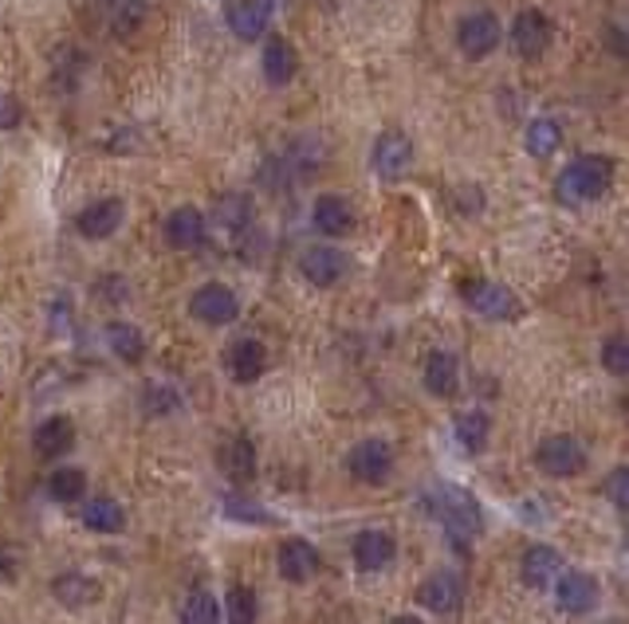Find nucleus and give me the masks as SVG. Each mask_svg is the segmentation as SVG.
Returning a JSON list of instances; mask_svg holds the SVG:
<instances>
[{
    "label": "nucleus",
    "instance_id": "obj_1",
    "mask_svg": "<svg viewBox=\"0 0 629 624\" xmlns=\"http://www.w3.org/2000/svg\"><path fill=\"white\" fill-rule=\"evenodd\" d=\"M425 503H429L433 518H437L445 538H449L457 550H465V546L480 535V507L465 487H457V483H437V487L425 495Z\"/></svg>",
    "mask_w": 629,
    "mask_h": 624
},
{
    "label": "nucleus",
    "instance_id": "obj_18",
    "mask_svg": "<svg viewBox=\"0 0 629 624\" xmlns=\"http://www.w3.org/2000/svg\"><path fill=\"white\" fill-rule=\"evenodd\" d=\"M351 553H354V562H359V570L377 573V570H386V566H394L397 542H394V535H386V530H362V535L354 538Z\"/></svg>",
    "mask_w": 629,
    "mask_h": 624
},
{
    "label": "nucleus",
    "instance_id": "obj_6",
    "mask_svg": "<svg viewBox=\"0 0 629 624\" xmlns=\"http://www.w3.org/2000/svg\"><path fill=\"white\" fill-rule=\"evenodd\" d=\"M535 464L555 480H575L586 472V448L575 437H547L535 448Z\"/></svg>",
    "mask_w": 629,
    "mask_h": 624
},
{
    "label": "nucleus",
    "instance_id": "obj_11",
    "mask_svg": "<svg viewBox=\"0 0 629 624\" xmlns=\"http://www.w3.org/2000/svg\"><path fill=\"white\" fill-rule=\"evenodd\" d=\"M551 585H555L558 609L571 616H583L598 605V581L586 570H558V578L551 581Z\"/></svg>",
    "mask_w": 629,
    "mask_h": 624
},
{
    "label": "nucleus",
    "instance_id": "obj_29",
    "mask_svg": "<svg viewBox=\"0 0 629 624\" xmlns=\"http://www.w3.org/2000/svg\"><path fill=\"white\" fill-rule=\"evenodd\" d=\"M252 205H248V196H236V193H228L221 205H216V224L221 228H228L233 236H244V233H252Z\"/></svg>",
    "mask_w": 629,
    "mask_h": 624
},
{
    "label": "nucleus",
    "instance_id": "obj_5",
    "mask_svg": "<svg viewBox=\"0 0 629 624\" xmlns=\"http://www.w3.org/2000/svg\"><path fill=\"white\" fill-rule=\"evenodd\" d=\"M189 314L205 326H228V322L241 319V299L225 283H201L189 299Z\"/></svg>",
    "mask_w": 629,
    "mask_h": 624
},
{
    "label": "nucleus",
    "instance_id": "obj_7",
    "mask_svg": "<svg viewBox=\"0 0 629 624\" xmlns=\"http://www.w3.org/2000/svg\"><path fill=\"white\" fill-rule=\"evenodd\" d=\"M512 47L520 60L535 63L551 47V17L543 9H520L512 20Z\"/></svg>",
    "mask_w": 629,
    "mask_h": 624
},
{
    "label": "nucleus",
    "instance_id": "obj_23",
    "mask_svg": "<svg viewBox=\"0 0 629 624\" xmlns=\"http://www.w3.org/2000/svg\"><path fill=\"white\" fill-rule=\"evenodd\" d=\"M425 389L433 392V397H452L460 385V362L457 354H449V349H433L429 357H425Z\"/></svg>",
    "mask_w": 629,
    "mask_h": 624
},
{
    "label": "nucleus",
    "instance_id": "obj_2",
    "mask_svg": "<svg viewBox=\"0 0 629 624\" xmlns=\"http://www.w3.org/2000/svg\"><path fill=\"white\" fill-rule=\"evenodd\" d=\"M614 181V158L606 153H583L555 177V196L563 205H590L610 189Z\"/></svg>",
    "mask_w": 629,
    "mask_h": 624
},
{
    "label": "nucleus",
    "instance_id": "obj_12",
    "mask_svg": "<svg viewBox=\"0 0 629 624\" xmlns=\"http://www.w3.org/2000/svg\"><path fill=\"white\" fill-rule=\"evenodd\" d=\"M126 220V205L118 196H99V201H90L79 216H75V228H79L83 240H107L122 228Z\"/></svg>",
    "mask_w": 629,
    "mask_h": 624
},
{
    "label": "nucleus",
    "instance_id": "obj_38",
    "mask_svg": "<svg viewBox=\"0 0 629 624\" xmlns=\"http://www.w3.org/2000/svg\"><path fill=\"white\" fill-rule=\"evenodd\" d=\"M603 491H606V499H610L614 507L626 510V499H629V495H626V491H629V472H626V467H614V472L606 475Z\"/></svg>",
    "mask_w": 629,
    "mask_h": 624
},
{
    "label": "nucleus",
    "instance_id": "obj_28",
    "mask_svg": "<svg viewBox=\"0 0 629 624\" xmlns=\"http://www.w3.org/2000/svg\"><path fill=\"white\" fill-rule=\"evenodd\" d=\"M52 593H55V601H63V605L79 609L99 598V585L90 578H83V573H60V578L52 581Z\"/></svg>",
    "mask_w": 629,
    "mask_h": 624
},
{
    "label": "nucleus",
    "instance_id": "obj_32",
    "mask_svg": "<svg viewBox=\"0 0 629 624\" xmlns=\"http://www.w3.org/2000/svg\"><path fill=\"white\" fill-rule=\"evenodd\" d=\"M221 605H216L213 593L205 589H193L185 601H181V624H221Z\"/></svg>",
    "mask_w": 629,
    "mask_h": 624
},
{
    "label": "nucleus",
    "instance_id": "obj_16",
    "mask_svg": "<svg viewBox=\"0 0 629 624\" xmlns=\"http://www.w3.org/2000/svg\"><path fill=\"white\" fill-rule=\"evenodd\" d=\"M422 605L440 616L457 613V609L465 605V581H460V573H452V570L429 573L422 585Z\"/></svg>",
    "mask_w": 629,
    "mask_h": 624
},
{
    "label": "nucleus",
    "instance_id": "obj_20",
    "mask_svg": "<svg viewBox=\"0 0 629 624\" xmlns=\"http://www.w3.org/2000/svg\"><path fill=\"white\" fill-rule=\"evenodd\" d=\"M558 570H563V558L555 546H531L520 562V581L527 589H547L558 578Z\"/></svg>",
    "mask_w": 629,
    "mask_h": 624
},
{
    "label": "nucleus",
    "instance_id": "obj_27",
    "mask_svg": "<svg viewBox=\"0 0 629 624\" xmlns=\"http://www.w3.org/2000/svg\"><path fill=\"white\" fill-rule=\"evenodd\" d=\"M558 146H563V126H558L555 118H535V122L527 126V135H523V150L535 161L555 158Z\"/></svg>",
    "mask_w": 629,
    "mask_h": 624
},
{
    "label": "nucleus",
    "instance_id": "obj_39",
    "mask_svg": "<svg viewBox=\"0 0 629 624\" xmlns=\"http://www.w3.org/2000/svg\"><path fill=\"white\" fill-rule=\"evenodd\" d=\"M606 47H610L614 55H626V28H621V24L606 28Z\"/></svg>",
    "mask_w": 629,
    "mask_h": 624
},
{
    "label": "nucleus",
    "instance_id": "obj_31",
    "mask_svg": "<svg viewBox=\"0 0 629 624\" xmlns=\"http://www.w3.org/2000/svg\"><path fill=\"white\" fill-rule=\"evenodd\" d=\"M488 429H492V420H488V412H480V409H468L457 417V440L465 444V452H484Z\"/></svg>",
    "mask_w": 629,
    "mask_h": 624
},
{
    "label": "nucleus",
    "instance_id": "obj_33",
    "mask_svg": "<svg viewBox=\"0 0 629 624\" xmlns=\"http://www.w3.org/2000/svg\"><path fill=\"white\" fill-rule=\"evenodd\" d=\"M221 616H225L228 624H256V616H260L256 593H252L248 585H233L225 593V609H221Z\"/></svg>",
    "mask_w": 629,
    "mask_h": 624
},
{
    "label": "nucleus",
    "instance_id": "obj_36",
    "mask_svg": "<svg viewBox=\"0 0 629 624\" xmlns=\"http://www.w3.org/2000/svg\"><path fill=\"white\" fill-rule=\"evenodd\" d=\"M142 0H107V12H110V24H115V32H135L138 20H142Z\"/></svg>",
    "mask_w": 629,
    "mask_h": 624
},
{
    "label": "nucleus",
    "instance_id": "obj_37",
    "mask_svg": "<svg viewBox=\"0 0 629 624\" xmlns=\"http://www.w3.org/2000/svg\"><path fill=\"white\" fill-rule=\"evenodd\" d=\"M24 122V107H20V98L12 90L0 87V130H17Z\"/></svg>",
    "mask_w": 629,
    "mask_h": 624
},
{
    "label": "nucleus",
    "instance_id": "obj_17",
    "mask_svg": "<svg viewBox=\"0 0 629 624\" xmlns=\"http://www.w3.org/2000/svg\"><path fill=\"white\" fill-rule=\"evenodd\" d=\"M311 224L323 236H331V240H339V236H351L354 233V208H351V201H342L339 193H323L311 205Z\"/></svg>",
    "mask_w": 629,
    "mask_h": 624
},
{
    "label": "nucleus",
    "instance_id": "obj_14",
    "mask_svg": "<svg viewBox=\"0 0 629 624\" xmlns=\"http://www.w3.org/2000/svg\"><path fill=\"white\" fill-rule=\"evenodd\" d=\"M162 233H166V240H170V248H178V251H193V248H201V244H205V236H209V220H205V213H201V208H193V205H178L170 216H166Z\"/></svg>",
    "mask_w": 629,
    "mask_h": 624
},
{
    "label": "nucleus",
    "instance_id": "obj_21",
    "mask_svg": "<svg viewBox=\"0 0 629 624\" xmlns=\"http://www.w3.org/2000/svg\"><path fill=\"white\" fill-rule=\"evenodd\" d=\"M72 444H75V424L67 417L40 420L36 432H32V448H36V455H44V460H60V455H67Z\"/></svg>",
    "mask_w": 629,
    "mask_h": 624
},
{
    "label": "nucleus",
    "instance_id": "obj_30",
    "mask_svg": "<svg viewBox=\"0 0 629 624\" xmlns=\"http://www.w3.org/2000/svg\"><path fill=\"white\" fill-rule=\"evenodd\" d=\"M221 510H225L233 523H248V527H271L276 523V515H271L268 507H260V503L244 499L241 491H233V495H225L221 499Z\"/></svg>",
    "mask_w": 629,
    "mask_h": 624
},
{
    "label": "nucleus",
    "instance_id": "obj_35",
    "mask_svg": "<svg viewBox=\"0 0 629 624\" xmlns=\"http://www.w3.org/2000/svg\"><path fill=\"white\" fill-rule=\"evenodd\" d=\"M603 369L614 377H626L629 374V342L626 334H610L603 342Z\"/></svg>",
    "mask_w": 629,
    "mask_h": 624
},
{
    "label": "nucleus",
    "instance_id": "obj_15",
    "mask_svg": "<svg viewBox=\"0 0 629 624\" xmlns=\"http://www.w3.org/2000/svg\"><path fill=\"white\" fill-rule=\"evenodd\" d=\"M260 72L271 87H288L299 72V52L288 36H268L264 40V55H260Z\"/></svg>",
    "mask_w": 629,
    "mask_h": 624
},
{
    "label": "nucleus",
    "instance_id": "obj_22",
    "mask_svg": "<svg viewBox=\"0 0 629 624\" xmlns=\"http://www.w3.org/2000/svg\"><path fill=\"white\" fill-rule=\"evenodd\" d=\"M225 362H228L233 381L252 385L264 374V366H268V349H264V342H256V338H241V342H233V349H228Z\"/></svg>",
    "mask_w": 629,
    "mask_h": 624
},
{
    "label": "nucleus",
    "instance_id": "obj_3",
    "mask_svg": "<svg viewBox=\"0 0 629 624\" xmlns=\"http://www.w3.org/2000/svg\"><path fill=\"white\" fill-rule=\"evenodd\" d=\"M503 40V28L492 12L477 9V12H465L457 24V47L465 60H488V55L500 47Z\"/></svg>",
    "mask_w": 629,
    "mask_h": 624
},
{
    "label": "nucleus",
    "instance_id": "obj_24",
    "mask_svg": "<svg viewBox=\"0 0 629 624\" xmlns=\"http://www.w3.org/2000/svg\"><path fill=\"white\" fill-rule=\"evenodd\" d=\"M83 527L95 530V535H122V527H126L122 503L110 499V495H99V499H90L87 507H83Z\"/></svg>",
    "mask_w": 629,
    "mask_h": 624
},
{
    "label": "nucleus",
    "instance_id": "obj_4",
    "mask_svg": "<svg viewBox=\"0 0 629 624\" xmlns=\"http://www.w3.org/2000/svg\"><path fill=\"white\" fill-rule=\"evenodd\" d=\"M370 170L382 181H402L405 173L414 170V142L402 135V130H386V135L374 138V150H370Z\"/></svg>",
    "mask_w": 629,
    "mask_h": 624
},
{
    "label": "nucleus",
    "instance_id": "obj_10",
    "mask_svg": "<svg viewBox=\"0 0 629 624\" xmlns=\"http://www.w3.org/2000/svg\"><path fill=\"white\" fill-rule=\"evenodd\" d=\"M347 467L362 483H386L394 475V448L386 440H362L347 455Z\"/></svg>",
    "mask_w": 629,
    "mask_h": 624
},
{
    "label": "nucleus",
    "instance_id": "obj_19",
    "mask_svg": "<svg viewBox=\"0 0 629 624\" xmlns=\"http://www.w3.org/2000/svg\"><path fill=\"white\" fill-rule=\"evenodd\" d=\"M314 570H319V550L307 538H288V542L279 546V573L288 581L303 585V581L314 578Z\"/></svg>",
    "mask_w": 629,
    "mask_h": 624
},
{
    "label": "nucleus",
    "instance_id": "obj_8",
    "mask_svg": "<svg viewBox=\"0 0 629 624\" xmlns=\"http://www.w3.org/2000/svg\"><path fill=\"white\" fill-rule=\"evenodd\" d=\"M271 12H276V0H225V20L228 32L244 44H256L264 40L271 24Z\"/></svg>",
    "mask_w": 629,
    "mask_h": 624
},
{
    "label": "nucleus",
    "instance_id": "obj_40",
    "mask_svg": "<svg viewBox=\"0 0 629 624\" xmlns=\"http://www.w3.org/2000/svg\"><path fill=\"white\" fill-rule=\"evenodd\" d=\"M386 624H425L422 616H414V613H397V616H390Z\"/></svg>",
    "mask_w": 629,
    "mask_h": 624
},
{
    "label": "nucleus",
    "instance_id": "obj_25",
    "mask_svg": "<svg viewBox=\"0 0 629 624\" xmlns=\"http://www.w3.org/2000/svg\"><path fill=\"white\" fill-rule=\"evenodd\" d=\"M221 472H225L233 483L256 480V448H252V440L233 437L225 448H221Z\"/></svg>",
    "mask_w": 629,
    "mask_h": 624
},
{
    "label": "nucleus",
    "instance_id": "obj_9",
    "mask_svg": "<svg viewBox=\"0 0 629 624\" xmlns=\"http://www.w3.org/2000/svg\"><path fill=\"white\" fill-rule=\"evenodd\" d=\"M465 303L472 306L480 319H492V322H508L520 314L515 291H508L503 283H488V279H477V283L465 287Z\"/></svg>",
    "mask_w": 629,
    "mask_h": 624
},
{
    "label": "nucleus",
    "instance_id": "obj_34",
    "mask_svg": "<svg viewBox=\"0 0 629 624\" xmlns=\"http://www.w3.org/2000/svg\"><path fill=\"white\" fill-rule=\"evenodd\" d=\"M47 491H52L55 503H79L83 491H87V475H83L79 467H60V472H52V480H47Z\"/></svg>",
    "mask_w": 629,
    "mask_h": 624
},
{
    "label": "nucleus",
    "instance_id": "obj_13",
    "mask_svg": "<svg viewBox=\"0 0 629 624\" xmlns=\"http://www.w3.org/2000/svg\"><path fill=\"white\" fill-rule=\"evenodd\" d=\"M299 271H303V279L311 287H334L351 271V259L342 256L339 248H331V244H314V248H307L303 259H299Z\"/></svg>",
    "mask_w": 629,
    "mask_h": 624
},
{
    "label": "nucleus",
    "instance_id": "obj_26",
    "mask_svg": "<svg viewBox=\"0 0 629 624\" xmlns=\"http://www.w3.org/2000/svg\"><path fill=\"white\" fill-rule=\"evenodd\" d=\"M107 346L110 354L118 357V362H126V366H138L146 357V334L138 331V326H130V322H110L107 326Z\"/></svg>",
    "mask_w": 629,
    "mask_h": 624
}]
</instances>
